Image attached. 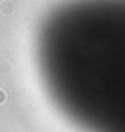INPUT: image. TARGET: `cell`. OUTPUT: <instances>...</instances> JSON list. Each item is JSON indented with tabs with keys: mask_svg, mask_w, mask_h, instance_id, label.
<instances>
[{
	"mask_svg": "<svg viewBox=\"0 0 125 132\" xmlns=\"http://www.w3.org/2000/svg\"><path fill=\"white\" fill-rule=\"evenodd\" d=\"M7 101V94H6V90H0V105H4Z\"/></svg>",
	"mask_w": 125,
	"mask_h": 132,
	"instance_id": "obj_1",
	"label": "cell"
},
{
	"mask_svg": "<svg viewBox=\"0 0 125 132\" xmlns=\"http://www.w3.org/2000/svg\"><path fill=\"white\" fill-rule=\"evenodd\" d=\"M2 11L9 13V11H11V4H2Z\"/></svg>",
	"mask_w": 125,
	"mask_h": 132,
	"instance_id": "obj_2",
	"label": "cell"
}]
</instances>
